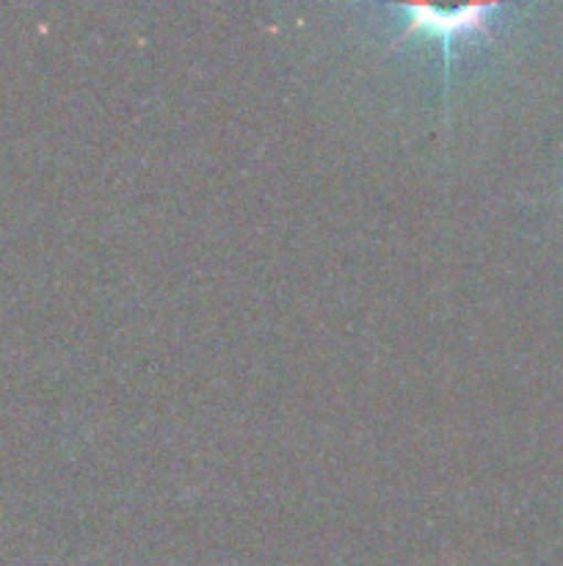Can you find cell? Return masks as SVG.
I'll list each match as a JSON object with an SVG mask.
<instances>
[{
  "instance_id": "1",
  "label": "cell",
  "mask_w": 563,
  "mask_h": 566,
  "mask_svg": "<svg viewBox=\"0 0 563 566\" xmlns=\"http://www.w3.org/2000/svg\"><path fill=\"white\" fill-rule=\"evenodd\" d=\"M497 6H464L458 11H439L431 6H406L408 14V31L406 33H428V36H439L445 50L450 42L464 33L484 31L486 17L495 11Z\"/></svg>"
}]
</instances>
